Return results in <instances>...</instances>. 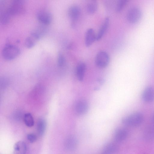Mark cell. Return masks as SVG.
<instances>
[{
    "label": "cell",
    "instance_id": "obj_8",
    "mask_svg": "<svg viewBox=\"0 0 154 154\" xmlns=\"http://www.w3.org/2000/svg\"><path fill=\"white\" fill-rule=\"evenodd\" d=\"M129 132L126 129L121 128L117 129L113 134L115 140L118 142H122L126 139L128 135Z\"/></svg>",
    "mask_w": 154,
    "mask_h": 154
},
{
    "label": "cell",
    "instance_id": "obj_14",
    "mask_svg": "<svg viewBox=\"0 0 154 154\" xmlns=\"http://www.w3.org/2000/svg\"><path fill=\"white\" fill-rule=\"evenodd\" d=\"M109 19L107 17L104 20L97 34L96 40H100L104 35L108 27Z\"/></svg>",
    "mask_w": 154,
    "mask_h": 154
},
{
    "label": "cell",
    "instance_id": "obj_2",
    "mask_svg": "<svg viewBox=\"0 0 154 154\" xmlns=\"http://www.w3.org/2000/svg\"><path fill=\"white\" fill-rule=\"evenodd\" d=\"M20 53V50L19 48L11 44L6 45L2 51L3 57L7 60H11L15 59Z\"/></svg>",
    "mask_w": 154,
    "mask_h": 154
},
{
    "label": "cell",
    "instance_id": "obj_11",
    "mask_svg": "<svg viewBox=\"0 0 154 154\" xmlns=\"http://www.w3.org/2000/svg\"><path fill=\"white\" fill-rule=\"evenodd\" d=\"M88 109V104L84 100L78 101L75 106V112L79 115H82L85 114Z\"/></svg>",
    "mask_w": 154,
    "mask_h": 154
},
{
    "label": "cell",
    "instance_id": "obj_22",
    "mask_svg": "<svg viewBox=\"0 0 154 154\" xmlns=\"http://www.w3.org/2000/svg\"><path fill=\"white\" fill-rule=\"evenodd\" d=\"M11 16L8 13L6 9L3 11L1 14L0 21L2 24H6L9 22Z\"/></svg>",
    "mask_w": 154,
    "mask_h": 154
},
{
    "label": "cell",
    "instance_id": "obj_19",
    "mask_svg": "<svg viewBox=\"0 0 154 154\" xmlns=\"http://www.w3.org/2000/svg\"><path fill=\"white\" fill-rule=\"evenodd\" d=\"M46 126V122L44 119L42 118L38 119L37 124V129L39 136L43 135L45 132Z\"/></svg>",
    "mask_w": 154,
    "mask_h": 154
},
{
    "label": "cell",
    "instance_id": "obj_13",
    "mask_svg": "<svg viewBox=\"0 0 154 154\" xmlns=\"http://www.w3.org/2000/svg\"><path fill=\"white\" fill-rule=\"evenodd\" d=\"M27 147L26 143L23 141H20L16 142L14 147V154H26Z\"/></svg>",
    "mask_w": 154,
    "mask_h": 154
},
{
    "label": "cell",
    "instance_id": "obj_23",
    "mask_svg": "<svg viewBox=\"0 0 154 154\" xmlns=\"http://www.w3.org/2000/svg\"><path fill=\"white\" fill-rule=\"evenodd\" d=\"M66 63L65 58L63 54L60 52L58 53L57 56V63L59 67H63Z\"/></svg>",
    "mask_w": 154,
    "mask_h": 154
},
{
    "label": "cell",
    "instance_id": "obj_21",
    "mask_svg": "<svg viewBox=\"0 0 154 154\" xmlns=\"http://www.w3.org/2000/svg\"><path fill=\"white\" fill-rule=\"evenodd\" d=\"M23 119L25 125L27 127H31L34 125V120L30 113H28L25 114L23 116Z\"/></svg>",
    "mask_w": 154,
    "mask_h": 154
},
{
    "label": "cell",
    "instance_id": "obj_1",
    "mask_svg": "<svg viewBox=\"0 0 154 154\" xmlns=\"http://www.w3.org/2000/svg\"><path fill=\"white\" fill-rule=\"evenodd\" d=\"M144 119L143 115L140 112H135L123 117L122 120L124 125L131 127L139 126Z\"/></svg>",
    "mask_w": 154,
    "mask_h": 154
},
{
    "label": "cell",
    "instance_id": "obj_16",
    "mask_svg": "<svg viewBox=\"0 0 154 154\" xmlns=\"http://www.w3.org/2000/svg\"><path fill=\"white\" fill-rule=\"evenodd\" d=\"M86 69V65L84 63L81 62L78 65L76 69V73L77 78L79 81H82L83 80Z\"/></svg>",
    "mask_w": 154,
    "mask_h": 154
},
{
    "label": "cell",
    "instance_id": "obj_24",
    "mask_svg": "<svg viewBox=\"0 0 154 154\" xmlns=\"http://www.w3.org/2000/svg\"><path fill=\"white\" fill-rule=\"evenodd\" d=\"M127 2V0H119L117 2L116 6V10L119 12L121 11L125 7Z\"/></svg>",
    "mask_w": 154,
    "mask_h": 154
},
{
    "label": "cell",
    "instance_id": "obj_12",
    "mask_svg": "<svg viewBox=\"0 0 154 154\" xmlns=\"http://www.w3.org/2000/svg\"><path fill=\"white\" fill-rule=\"evenodd\" d=\"M81 14V9L79 7L75 5L71 6L68 11L69 17L73 21L77 20Z\"/></svg>",
    "mask_w": 154,
    "mask_h": 154
},
{
    "label": "cell",
    "instance_id": "obj_18",
    "mask_svg": "<svg viewBox=\"0 0 154 154\" xmlns=\"http://www.w3.org/2000/svg\"><path fill=\"white\" fill-rule=\"evenodd\" d=\"M66 145L68 149L70 150L75 149L78 145V140L77 138L73 136L69 137L67 140Z\"/></svg>",
    "mask_w": 154,
    "mask_h": 154
},
{
    "label": "cell",
    "instance_id": "obj_25",
    "mask_svg": "<svg viewBox=\"0 0 154 154\" xmlns=\"http://www.w3.org/2000/svg\"><path fill=\"white\" fill-rule=\"evenodd\" d=\"M27 138L28 140L31 143L35 142L37 139V136L33 133L28 134L27 135Z\"/></svg>",
    "mask_w": 154,
    "mask_h": 154
},
{
    "label": "cell",
    "instance_id": "obj_4",
    "mask_svg": "<svg viewBox=\"0 0 154 154\" xmlns=\"http://www.w3.org/2000/svg\"><path fill=\"white\" fill-rule=\"evenodd\" d=\"M109 61V57L106 52L101 51L98 52L96 55L95 62L97 66L100 68L106 67Z\"/></svg>",
    "mask_w": 154,
    "mask_h": 154
},
{
    "label": "cell",
    "instance_id": "obj_10",
    "mask_svg": "<svg viewBox=\"0 0 154 154\" xmlns=\"http://www.w3.org/2000/svg\"><path fill=\"white\" fill-rule=\"evenodd\" d=\"M97 34L93 29L89 28L86 31L85 39V45L87 47L91 46L96 40Z\"/></svg>",
    "mask_w": 154,
    "mask_h": 154
},
{
    "label": "cell",
    "instance_id": "obj_6",
    "mask_svg": "<svg viewBox=\"0 0 154 154\" xmlns=\"http://www.w3.org/2000/svg\"><path fill=\"white\" fill-rule=\"evenodd\" d=\"M42 34L38 31L32 32L30 35L25 39L24 45L28 48L33 47L40 39Z\"/></svg>",
    "mask_w": 154,
    "mask_h": 154
},
{
    "label": "cell",
    "instance_id": "obj_3",
    "mask_svg": "<svg viewBox=\"0 0 154 154\" xmlns=\"http://www.w3.org/2000/svg\"><path fill=\"white\" fill-rule=\"evenodd\" d=\"M6 10L11 16L22 14L25 10L24 1L22 0H13Z\"/></svg>",
    "mask_w": 154,
    "mask_h": 154
},
{
    "label": "cell",
    "instance_id": "obj_15",
    "mask_svg": "<svg viewBox=\"0 0 154 154\" xmlns=\"http://www.w3.org/2000/svg\"><path fill=\"white\" fill-rule=\"evenodd\" d=\"M118 150L117 145L113 143H109L103 147L102 154H115Z\"/></svg>",
    "mask_w": 154,
    "mask_h": 154
},
{
    "label": "cell",
    "instance_id": "obj_26",
    "mask_svg": "<svg viewBox=\"0 0 154 154\" xmlns=\"http://www.w3.org/2000/svg\"><path fill=\"white\" fill-rule=\"evenodd\" d=\"M9 84L8 80L5 78H2L0 79V87L2 88H6Z\"/></svg>",
    "mask_w": 154,
    "mask_h": 154
},
{
    "label": "cell",
    "instance_id": "obj_9",
    "mask_svg": "<svg viewBox=\"0 0 154 154\" xmlns=\"http://www.w3.org/2000/svg\"><path fill=\"white\" fill-rule=\"evenodd\" d=\"M143 100L149 103L154 100V88L151 86L146 87L143 91L141 96Z\"/></svg>",
    "mask_w": 154,
    "mask_h": 154
},
{
    "label": "cell",
    "instance_id": "obj_20",
    "mask_svg": "<svg viewBox=\"0 0 154 154\" xmlns=\"http://www.w3.org/2000/svg\"><path fill=\"white\" fill-rule=\"evenodd\" d=\"M146 135L147 138L149 139L154 138V112L152 114L150 123L146 129Z\"/></svg>",
    "mask_w": 154,
    "mask_h": 154
},
{
    "label": "cell",
    "instance_id": "obj_17",
    "mask_svg": "<svg viewBox=\"0 0 154 154\" xmlns=\"http://www.w3.org/2000/svg\"><path fill=\"white\" fill-rule=\"evenodd\" d=\"M98 8L97 2L95 0H91L87 3L86 6V10L89 14H92L97 11Z\"/></svg>",
    "mask_w": 154,
    "mask_h": 154
},
{
    "label": "cell",
    "instance_id": "obj_7",
    "mask_svg": "<svg viewBox=\"0 0 154 154\" xmlns=\"http://www.w3.org/2000/svg\"><path fill=\"white\" fill-rule=\"evenodd\" d=\"M141 14L140 9L137 7H134L128 10L127 13V19L129 22L134 23L139 20Z\"/></svg>",
    "mask_w": 154,
    "mask_h": 154
},
{
    "label": "cell",
    "instance_id": "obj_5",
    "mask_svg": "<svg viewBox=\"0 0 154 154\" xmlns=\"http://www.w3.org/2000/svg\"><path fill=\"white\" fill-rule=\"evenodd\" d=\"M37 18L40 23L47 25L50 24L52 20V16L49 11L44 10L38 11L36 13Z\"/></svg>",
    "mask_w": 154,
    "mask_h": 154
}]
</instances>
